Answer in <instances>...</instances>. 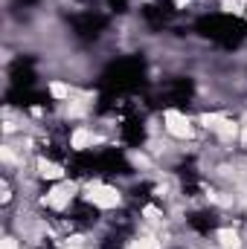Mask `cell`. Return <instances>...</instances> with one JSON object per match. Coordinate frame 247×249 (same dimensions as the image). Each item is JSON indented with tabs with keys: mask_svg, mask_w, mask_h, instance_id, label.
<instances>
[{
	"mask_svg": "<svg viewBox=\"0 0 247 249\" xmlns=\"http://www.w3.org/2000/svg\"><path fill=\"white\" fill-rule=\"evenodd\" d=\"M84 197L93 203V206H99V209H117L120 206V191L114 186H105V183H90V186L84 188Z\"/></svg>",
	"mask_w": 247,
	"mask_h": 249,
	"instance_id": "6da1fadb",
	"label": "cell"
},
{
	"mask_svg": "<svg viewBox=\"0 0 247 249\" xmlns=\"http://www.w3.org/2000/svg\"><path fill=\"white\" fill-rule=\"evenodd\" d=\"M201 122L206 124L218 139H224V142H233V139L239 136V127H242V124L230 122V119L221 116V113H206V116H201Z\"/></svg>",
	"mask_w": 247,
	"mask_h": 249,
	"instance_id": "7a4b0ae2",
	"label": "cell"
},
{
	"mask_svg": "<svg viewBox=\"0 0 247 249\" xmlns=\"http://www.w3.org/2000/svg\"><path fill=\"white\" fill-rule=\"evenodd\" d=\"M163 122H166V133H172V136H178V139H189V136H192V122H189V116L178 113V110H166Z\"/></svg>",
	"mask_w": 247,
	"mask_h": 249,
	"instance_id": "3957f363",
	"label": "cell"
},
{
	"mask_svg": "<svg viewBox=\"0 0 247 249\" xmlns=\"http://www.w3.org/2000/svg\"><path fill=\"white\" fill-rule=\"evenodd\" d=\"M73 194H76V186L62 183V186H56L50 194H47V206H50V209H56V212H62V209H67V206H70Z\"/></svg>",
	"mask_w": 247,
	"mask_h": 249,
	"instance_id": "277c9868",
	"label": "cell"
},
{
	"mask_svg": "<svg viewBox=\"0 0 247 249\" xmlns=\"http://www.w3.org/2000/svg\"><path fill=\"white\" fill-rule=\"evenodd\" d=\"M93 142H96V136H93V130H87V127H76L73 136H70V148H73V151H87Z\"/></svg>",
	"mask_w": 247,
	"mask_h": 249,
	"instance_id": "5b68a950",
	"label": "cell"
},
{
	"mask_svg": "<svg viewBox=\"0 0 247 249\" xmlns=\"http://www.w3.org/2000/svg\"><path fill=\"white\" fill-rule=\"evenodd\" d=\"M38 174L44 180H62L64 177V168L59 162H50V160H38Z\"/></svg>",
	"mask_w": 247,
	"mask_h": 249,
	"instance_id": "8992f818",
	"label": "cell"
},
{
	"mask_svg": "<svg viewBox=\"0 0 247 249\" xmlns=\"http://www.w3.org/2000/svg\"><path fill=\"white\" fill-rule=\"evenodd\" d=\"M218 244L221 249H242V238L236 229H218Z\"/></svg>",
	"mask_w": 247,
	"mask_h": 249,
	"instance_id": "52a82bcc",
	"label": "cell"
},
{
	"mask_svg": "<svg viewBox=\"0 0 247 249\" xmlns=\"http://www.w3.org/2000/svg\"><path fill=\"white\" fill-rule=\"evenodd\" d=\"M50 93H53V96H56V99H67V102H70V96H73V90H70V84H64V81H53V84H50Z\"/></svg>",
	"mask_w": 247,
	"mask_h": 249,
	"instance_id": "ba28073f",
	"label": "cell"
},
{
	"mask_svg": "<svg viewBox=\"0 0 247 249\" xmlns=\"http://www.w3.org/2000/svg\"><path fill=\"white\" fill-rule=\"evenodd\" d=\"M224 9L233 12V15H247V0H227Z\"/></svg>",
	"mask_w": 247,
	"mask_h": 249,
	"instance_id": "9c48e42d",
	"label": "cell"
},
{
	"mask_svg": "<svg viewBox=\"0 0 247 249\" xmlns=\"http://www.w3.org/2000/svg\"><path fill=\"white\" fill-rule=\"evenodd\" d=\"M84 113H87V105H84V102H70V105H67V116L79 119V116H84Z\"/></svg>",
	"mask_w": 247,
	"mask_h": 249,
	"instance_id": "30bf717a",
	"label": "cell"
},
{
	"mask_svg": "<svg viewBox=\"0 0 247 249\" xmlns=\"http://www.w3.org/2000/svg\"><path fill=\"white\" fill-rule=\"evenodd\" d=\"M131 249H160V244H157L154 238H137V241L131 244Z\"/></svg>",
	"mask_w": 247,
	"mask_h": 249,
	"instance_id": "8fae6325",
	"label": "cell"
},
{
	"mask_svg": "<svg viewBox=\"0 0 247 249\" xmlns=\"http://www.w3.org/2000/svg\"><path fill=\"white\" fill-rule=\"evenodd\" d=\"M143 214H145V220H151V223H157V220L163 217V214H160L154 206H145V209H143Z\"/></svg>",
	"mask_w": 247,
	"mask_h": 249,
	"instance_id": "7c38bea8",
	"label": "cell"
},
{
	"mask_svg": "<svg viewBox=\"0 0 247 249\" xmlns=\"http://www.w3.org/2000/svg\"><path fill=\"white\" fill-rule=\"evenodd\" d=\"M0 249H18V241L15 238H3L0 241Z\"/></svg>",
	"mask_w": 247,
	"mask_h": 249,
	"instance_id": "4fadbf2b",
	"label": "cell"
},
{
	"mask_svg": "<svg viewBox=\"0 0 247 249\" xmlns=\"http://www.w3.org/2000/svg\"><path fill=\"white\" fill-rule=\"evenodd\" d=\"M73 249H79V247H76V244H73Z\"/></svg>",
	"mask_w": 247,
	"mask_h": 249,
	"instance_id": "5bb4252c",
	"label": "cell"
}]
</instances>
